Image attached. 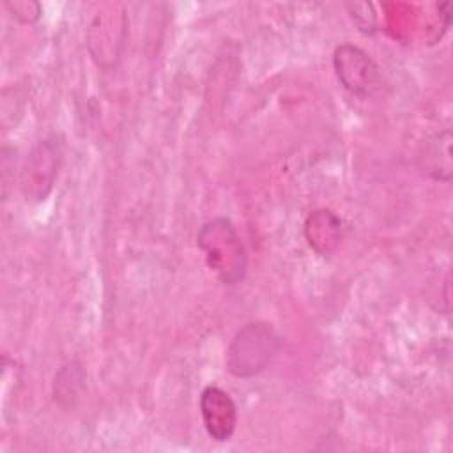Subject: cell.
I'll return each mask as SVG.
<instances>
[{
    "mask_svg": "<svg viewBox=\"0 0 453 453\" xmlns=\"http://www.w3.org/2000/svg\"><path fill=\"white\" fill-rule=\"evenodd\" d=\"M5 7L18 21L25 25L35 23L42 14V9L37 2H5Z\"/></svg>",
    "mask_w": 453,
    "mask_h": 453,
    "instance_id": "cell-8",
    "label": "cell"
},
{
    "mask_svg": "<svg viewBox=\"0 0 453 453\" xmlns=\"http://www.w3.org/2000/svg\"><path fill=\"white\" fill-rule=\"evenodd\" d=\"M304 235L308 244L322 255L331 253L342 235V219L329 209L313 211L304 223Z\"/></svg>",
    "mask_w": 453,
    "mask_h": 453,
    "instance_id": "cell-6",
    "label": "cell"
},
{
    "mask_svg": "<svg viewBox=\"0 0 453 453\" xmlns=\"http://www.w3.org/2000/svg\"><path fill=\"white\" fill-rule=\"evenodd\" d=\"M333 67L343 88L352 96L368 97L377 90L380 83L377 64L365 50L350 42H343L334 50Z\"/></svg>",
    "mask_w": 453,
    "mask_h": 453,
    "instance_id": "cell-4",
    "label": "cell"
},
{
    "mask_svg": "<svg viewBox=\"0 0 453 453\" xmlns=\"http://www.w3.org/2000/svg\"><path fill=\"white\" fill-rule=\"evenodd\" d=\"M196 244L203 251L209 269L225 285H237L248 273V253L235 225L228 218H212L205 221Z\"/></svg>",
    "mask_w": 453,
    "mask_h": 453,
    "instance_id": "cell-1",
    "label": "cell"
},
{
    "mask_svg": "<svg viewBox=\"0 0 453 453\" xmlns=\"http://www.w3.org/2000/svg\"><path fill=\"white\" fill-rule=\"evenodd\" d=\"M200 414L207 435L216 442L228 441L237 426V405L219 386H205L200 395Z\"/></svg>",
    "mask_w": 453,
    "mask_h": 453,
    "instance_id": "cell-5",
    "label": "cell"
},
{
    "mask_svg": "<svg viewBox=\"0 0 453 453\" xmlns=\"http://www.w3.org/2000/svg\"><path fill=\"white\" fill-rule=\"evenodd\" d=\"M347 7L350 9V16L363 34L375 32V12L366 16V12H370L373 9L372 4H347Z\"/></svg>",
    "mask_w": 453,
    "mask_h": 453,
    "instance_id": "cell-9",
    "label": "cell"
},
{
    "mask_svg": "<svg viewBox=\"0 0 453 453\" xmlns=\"http://www.w3.org/2000/svg\"><path fill=\"white\" fill-rule=\"evenodd\" d=\"M62 136L53 133L30 150L19 180L25 200L41 202L50 195L62 163Z\"/></svg>",
    "mask_w": 453,
    "mask_h": 453,
    "instance_id": "cell-3",
    "label": "cell"
},
{
    "mask_svg": "<svg viewBox=\"0 0 453 453\" xmlns=\"http://www.w3.org/2000/svg\"><path fill=\"white\" fill-rule=\"evenodd\" d=\"M281 349V338L265 322H248L232 338L225 366L239 379H250L264 372Z\"/></svg>",
    "mask_w": 453,
    "mask_h": 453,
    "instance_id": "cell-2",
    "label": "cell"
},
{
    "mask_svg": "<svg viewBox=\"0 0 453 453\" xmlns=\"http://www.w3.org/2000/svg\"><path fill=\"white\" fill-rule=\"evenodd\" d=\"M85 379L87 373L78 361L64 365L53 380L55 402L64 409H73L85 388Z\"/></svg>",
    "mask_w": 453,
    "mask_h": 453,
    "instance_id": "cell-7",
    "label": "cell"
}]
</instances>
